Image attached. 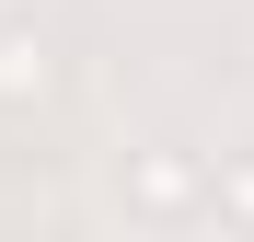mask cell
I'll return each mask as SVG.
<instances>
[{
    "instance_id": "6da1fadb",
    "label": "cell",
    "mask_w": 254,
    "mask_h": 242,
    "mask_svg": "<svg viewBox=\"0 0 254 242\" xmlns=\"http://www.w3.org/2000/svg\"><path fill=\"white\" fill-rule=\"evenodd\" d=\"M208 196H220V161H196L185 139L127 150V208H139V219H196Z\"/></svg>"
},
{
    "instance_id": "7a4b0ae2",
    "label": "cell",
    "mask_w": 254,
    "mask_h": 242,
    "mask_svg": "<svg viewBox=\"0 0 254 242\" xmlns=\"http://www.w3.org/2000/svg\"><path fill=\"white\" fill-rule=\"evenodd\" d=\"M58 93V47L35 23H0V115H23V104H47Z\"/></svg>"
},
{
    "instance_id": "3957f363",
    "label": "cell",
    "mask_w": 254,
    "mask_h": 242,
    "mask_svg": "<svg viewBox=\"0 0 254 242\" xmlns=\"http://www.w3.org/2000/svg\"><path fill=\"white\" fill-rule=\"evenodd\" d=\"M220 231H254V150H220Z\"/></svg>"
}]
</instances>
